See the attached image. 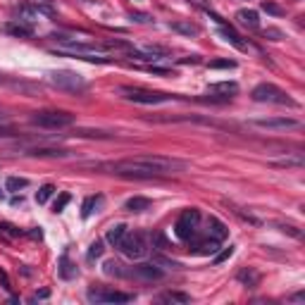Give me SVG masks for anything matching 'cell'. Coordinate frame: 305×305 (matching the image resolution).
Wrapping results in <instances>:
<instances>
[{
	"mask_svg": "<svg viewBox=\"0 0 305 305\" xmlns=\"http://www.w3.org/2000/svg\"><path fill=\"white\" fill-rule=\"evenodd\" d=\"M184 167L186 165L181 160L165 158V155H136V158L100 165V170H108L119 177H131V179H155V177H165L172 172H181Z\"/></svg>",
	"mask_w": 305,
	"mask_h": 305,
	"instance_id": "1",
	"label": "cell"
},
{
	"mask_svg": "<svg viewBox=\"0 0 305 305\" xmlns=\"http://www.w3.org/2000/svg\"><path fill=\"white\" fill-rule=\"evenodd\" d=\"M57 41V50L60 55H74L79 60H89V62H112L108 53V45H98L91 41H81L72 36H53Z\"/></svg>",
	"mask_w": 305,
	"mask_h": 305,
	"instance_id": "2",
	"label": "cell"
},
{
	"mask_svg": "<svg viewBox=\"0 0 305 305\" xmlns=\"http://www.w3.org/2000/svg\"><path fill=\"white\" fill-rule=\"evenodd\" d=\"M48 84L55 86L57 91H67V93H84V91L89 89V81L84 79L81 74L69 72V69L48 72Z\"/></svg>",
	"mask_w": 305,
	"mask_h": 305,
	"instance_id": "3",
	"label": "cell"
},
{
	"mask_svg": "<svg viewBox=\"0 0 305 305\" xmlns=\"http://www.w3.org/2000/svg\"><path fill=\"white\" fill-rule=\"evenodd\" d=\"M31 124L41 129H67L74 124V115L64 110H43L31 117Z\"/></svg>",
	"mask_w": 305,
	"mask_h": 305,
	"instance_id": "4",
	"label": "cell"
},
{
	"mask_svg": "<svg viewBox=\"0 0 305 305\" xmlns=\"http://www.w3.org/2000/svg\"><path fill=\"white\" fill-rule=\"evenodd\" d=\"M253 100L255 103H274V105H288V108H296V100L286 96V91H281L274 84H258L253 89Z\"/></svg>",
	"mask_w": 305,
	"mask_h": 305,
	"instance_id": "5",
	"label": "cell"
},
{
	"mask_svg": "<svg viewBox=\"0 0 305 305\" xmlns=\"http://www.w3.org/2000/svg\"><path fill=\"white\" fill-rule=\"evenodd\" d=\"M117 248H119L122 255L129 258V260H141V258H145L148 251H150V248H148V239L138 232H134V234L126 232V236L122 239V243H119Z\"/></svg>",
	"mask_w": 305,
	"mask_h": 305,
	"instance_id": "6",
	"label": "cell"
},
{
	"mask_svg": "<svg viewBox=\"0 0 305 305\" xmlns=\"http://www.w3.org/2000/svg\"><path fill=\"white\" fill-rule=\"evenodd\" d=\"M119 93H124L126 100L131 103H141V105H160V103H167L174 96L170 93H160V91H148V89H131V86H122Z\"/></svg>",
	"mask_w": 305,
	"mask_h": 305,
	"instance_id": "7",
	"label": "cell"
},
{
	"mask_svg": "<svg viewBox=\"0 0 305 305\" xmlns=\"http://www.w3.org/2000/svg\"><path fill=\"white\" fill-rule=\"evenodd\" d=\"M198 222H200V212H198L196 207H189V210H184V212L179 215V219H177V224H174L177 239H179V241H186V243H189L191 239H196Z\"/></svg>",
	"mask_w": 305,
	"mask_h": 305,
	"instance_id": "8",
	"label": "cell"
},
{
	"mask_svg": "<svg viewBox=\"0 0 305 305\" xmlns=\"http://www.w3.org/2000/svg\"><path fill=\"white\" fill-rule=\"evenodd\" d=\"M86 298L91 303H131L134 296L131 293H122V291H112L105 286H93L86 291Z\"/></svg>",
	"mask_w": 305,
	"mask_h": 305,
	"instance_id": "9",
	"label": "cell"
},
{
	"mask_svg": "<svg viewBox=\"0 0 305 305\" xmlns=\"http://www.w3.org/2000/svg\"><path fill=\"white\" fill-rule=\"evenodd\" d=\"M126 277L138 279V281H160L165 277V272L160 269L158 262H141V265H134V267L129 269Z\"/></svg>",
	"mask_w": 305,
	"mask_h": 305,
	"instance_id": "10",
	"label": "cell"
},
{
	"mask_svg": "<svg viewBox=\"0 0 305 305\" xmlns=\"http://www.w3.org/2000/svg\"><path fill=\"white\" fill-rule=\"evenodd\" d=\"M251 124L277 131V129H296V126H300V122L293 117H262V119H251Z\"/></svg>",
	"mask_w": 305,
	"mask_h": 305,
	"instance_id": "11",
	"label": "cell"
},
{
	"mask_svg": "<svg viewBox=\"0 0 305 305\" xmlns=\"http://www.w3.org/2000/svg\"><path fill=\"white\" fill-rule=\"evenodd\" d=\"M212 19H215L217 24H219V34L224 36V41H229L232 45H236L239 50H246V48H248V45H246V43L241 41V36H239V34H236V31H234V29L229 27V24H226L224 19H222V17H217V15H212Z\"/></svg>",
	"mask_w": 305,
	"mask_h": 305,
	"instance_id": "12",
	"label": "cell"
},
{
	"mask_svg": "<svg viewBox=\"0 0 305 305\" xmlns=\"http://www.w3.org/2000/svg\"><path fill=\"white\" fill-rule=\"evenodd\" d=\"M189 246H191V251L196 253V255H215L217 248H219V241L207 236V239H203V241H196V239H191Z\"/></svg>",
	"mask_w": 305,
	"mask_h": 305,
	"instance_id": "13",
	"label": "cell"
},
{
	"mask_svg": "<svg viewBox=\"0 0 305 305\" xmlns=\"http://www.w3.org/2000/svg\"><path fill=\"white\" fill-rule=\"evenodd\" d=\"M226 234H229V229H226V224L222 219H217V217H210V219H207V236H210V239L224 241Z\"/></svg>",
	"mask_w": 305,
	"mask_h": 305,
	"instance_id": "14",
	"label": "cell"
},
{
	"mask_svg": "<svg viewBox=\"0 0 305 305\" xmlns=\"http://www.w3.org/2000/svg\"><path fill=\"white\" fill-rule=\"evenodd\" d=\"M5 31H8V34H12V36H17V38H31V36H34V29L29 27V24H24L22 19L5 24Z\"/></svg>",
	"mask_w": 305,
	"mask_h": 305,
	"instance_id": "15",
	"label": "cell"
},
{
	"mask_svg": "<svg viewBox=\"0 0 305 305\" xmlns=\"http://www.w3.org/2000/svg\"><path fill=\"white\" fill-rule=\"evenodd\" d=\"M57 274L69 281V279H77V277H79V269H77V265H74V262L69 260L67 255H62V258H60V262H57Z\"/></svg>",
	"mask_w": 305,
	"mask_h": 305,
	"instance_id": "16",
	"label": "cell"
},
{
	"mask_svg": "<svg viewBox=\"0 0 305 305\" xmlns=\"http://www.w3.org/2000/svg\"><path fill=\"white\" fill-rule=\"evenodd\" d=\"M236 19H239V24H243V27H248V29L260 27V17H258L255 10H239L236 12Z\"/></svg>",
	"mask_w": 305,
	"mask_h": 305,
	"instance_id": "17",
	"label": "cell"
},
{
	"mask_svg": "<svg viewBox=\"0 0 305 305\" xmlns=\"http://www.w3.org/2000/svg\"><path fill=\"white\" fill-rule=\"evenodd\" d=\"M126 232H129V226L126 224H115V226H110L108 229V234H105V239H108V243L110 246H119L122 243V239L126 236Z\"/></svg>",
	"mask_w": 305,
	"mask_h": 305,
	"instance_id": "18",
	"label": "cell"
},
{
	"mask_svg": "<svg viewBox=\"0 0 305 305\" xmlns=\"http://www.w3.org/2000/svg\"><path fill=\"white\" fill-rule=\"evenodd\" d=\"M239 281H241L243 286L255 288V286H258V284H260V274H258L255 269L246 267V269H241V272H239Z\"/></svg>",
	"mask_w": 305,
	"mask_h": 305,
	"instance_id": "19",
	"label": "cell"
},
{
	"mask_svg": "<svg viewBox=\"0 0 305 305\" xmlns=\"http://www.w3.org/2000/svg\"><path fill=\"white\" fill-rule=\"evenodd\" d=\"M158 300H160V303H179V305H186V303H191V296H189V293H181V291H167V293H162Z\"/></svg>",
	"mask_w": 305,
	"mask_h": 305,
	"instance_id": "20",
	"label": "cell"
},
{
	"mask_svg": "<svg viewBox=\"0 0 305 305\" xmlns=\"http://www.w3.org/2000/svg\"><path fill=\"white\" fill-rule=\"evenodd\" d=\"M124 207L129 210V212H143V210L150 207V200H148V198H141V196H134V198L126 200Z\"/></svg>",
	"mask_w": 305,
	"mask_h": 305,
	"instance_id": "21",
	"label": "cell"
},
{
	"mask_svg": "<svg viewBox=\"0 0 305 305\" xmlns=\"http://www.w3.org/2000/svg\"><path fill=\"white\" fill-rule=\"evenodd\" d=\"M170 27H172V31L184 34V36H198V31H200V29H198L196 24H191V22H172Z\"/></svg>",
	"mask_w": 305,
	"mask_h": 305,
	"instance_id": "22",
	"label": "cell"
},
{
	"mask_svg": "<svg viewBox=\"0 0 305 305\" xmlns=\"http://www.w3.org/2000/svg\"><path fill=\"white\" fill-rule=\"evenodd\" d=\"M210 91L212 93H224V96H229V93H236L239 91V84L236 81H217V84H210Z\"/></svg>",
	"mask_w": 305,
	"mask_h": 305,
	"instance_id": "23",
	"label": "cell"
},
{
	"mask_svg": "<svg viewBox=\"0 0 305 305\" xmlns=\"http://www.w3.org/2000/svg\"><path fill=\"white\" fill-rule=\"evenodd\" d=\"M29 155H38V158H64L67 150H60V148H29Z\"/></svg>",
	"mask_w": 305,
	"mask_h": 305,
	"instance_id": "24",
	"label": "cell"
},
{
	"mask_svg": "<svg viewBox=\"0 0 305 305\" xmlns=\"http://www.w3.org/2000/svg\"><path fill=\"white\" fill-rule=\"evenodd\" d=\"M100 203V196H89L86 200H84V205H81V217L84 219H89L91 215H93V207Z\"/></svg>",
	"mask_w": 305,
	"mask_h": 305,
	"instance_id": "25",
	"label": "cell"
},
{
	"mask_svg": "<svg viewBox=\"0 0 305 305\" xmlns=\"http://www.w3.org/2000/svg\"><path fill=\"white\" fill-rule=\"evenodd\" d=\"M29 181L24 179V177H8V181H5V189L12 191V193H17L19 189H27Z\"/></svg>",
	"mask_w": 305,
	"mask_h": 305,
	"instance_id": "26",
	"label": "cell"
},
{
	"mask_svg": "<svg viewBox=\"0 0 305 305\" xmlns=\"http://www.w3.org/2000/svg\"><path fill=\"white\" fill-rule=\"evenodd\" d=\"M103 272L108 274V277H124V272H122V265L115 260H108L103 265Z\"/></svg>",
	"mask_w": 305,
	"mask_h": 305,
	"instance_id": "27",
	"label": "cell"
},
{
	"mask_svg": "<svg viewBox=\"0 0 305 305\" xmlns=\"http://www.w3.org/2000/svg\"><path fill=\"white\" fill-rule=\"evenodd\" d=\"M55 193V186H50V184H45V186H41L36 193V203L38 205H43V203H48V198Z\"/></svg>",
	"mask_w": 305,
	"mask_h": 305,
	"instance_id": "28",
	"label": "cell"
},
{
	"mask_svg": "<svg viewBox=\"0 0 305 305\" xmlns=\"http://www.w3.org/2000/svg\"><path fill=\"white\" fill-rule=\"evenodd\" d=\"M274 167H303V155H296V158H284V160H277Z\"/></svg>",
	"mask_w": 305,
	"mask_h": 305,
	"instance_id": "29",
	"label": "cell"
},
{
	"mask_svg": "<svg viewBox=\"0 0 305 305\" xmlns=\"http://www.w3.org/2000/svg\"><path fill=\"white\" fill-rule=\"evenodd\" d=\"M150 239H152V246H155L158 251H170V241H167L162 234H152Z\"/></svg>",
	"mask_w": 305,
	"mask_h": 305,
	"instance_id": "30",
	"label": "cell"
},
{
	"mask_svg": "<svg viewBox=\"0 0 305 305\" xmlns=\"http://www.w3.org/2000/svg\"><path fill=\"white\" fill-rule=\"evenodd\" d=\"M103 241H93L91 243V248H89V260H98L100 255H103Z\"/></svg>",
	"mask_w": 305,
	"mask_h": 305,
	"instance_id": "31",
	"label": "cell"
},
{
	"mask_svg": "<svg viewBox=\"0 0 305 305\" xmlns=\"http://www.w3.org/2000/svg\"><path fill=\"white\" fill-rule=\"evenodd\" d=\"M236 62L234 60H212L210 62V69H234Z\"/></svg>",
	"mask_w": 305,
	"mask_h": 305,
	"instance_id": "32",
	"label": "cell"
},
{
	"mask_svg": "<svg viewBox=\"0 0 305 305\" xmlns=\"http://www.w3.org/2000/svg\"><path fill=\"white\" fill-rule=\"evenodd\" d=\"M232 255H234V246H229V248H224L222 253H215V258H212V262H215V265H222V262L229 260Z\"/></svg>",
	"mask_w": 305,
	"mask_h": 305,
	"instance_id": "33",
	"label": "cell"
},
{
	"mask_svg": "<svg viewBox=\"0 0 305 305\" xmlns=\"http://www.w3.org/2000/svg\"><path fill=\"white\" fill-rule=\"evenodd\" d=\"M279 229L284 234H288V236H293V239H303V232L298 229V226H293V224H277Z\"/></svg>",
	"mask_w": 305,
	"mask_h": 305,
	"instance_id": "34",
	"label": "cell"
},
{
	"mask_svg": "<svg viewBox=\"0 0 305 305\" xmlns=\"http://www.w3.org/2000/svg\"><path fill=\"white\" fill-rule=\"evenodd\" d=\"M69 200H72V196H69V193H62V196L55 200V212H62L64 207H67V203H69Z\"/></svg>",
	"mask_w": 305,
	"mask_h": 305,
	"instance_id": "35",
	"label": "cell"
},
{
	"mask_svg": "<svg viewBox=\"0 0 305 305\" xmlns=\"http://www.w3.org/2000/svg\"><path fill=\"white\" fill-rule=\"evenodd\" d=\"M262 10H265V12H269V15H284V10L279 8V5H274V3H262Z\"/></svg>",
	"mask_w": 305,
	"mask_h": 305,
	"instance_id": "36",
	"label": "cell"
},
{
	"mask_svg": "<svg viewBox=\"0 0 305 305\" xmlns=\"http://www.w3.org/2000/svg\"><path fill=\"white\" fill-rule=\"evenodd\" d=\"M269 36V41H279V38H281V31H279V29H267V31H265V38Z\"/></svg>",
	"mask_w": 305,
	"mask_h": 305,
	"instance_id": "37",
	"label": "cell"
},
{
	"mask_svg": "<svg viewBox=\"0 0 305 305\" xmlns=\"http://www.w3.org/2000/svg\"><path fill=\"white\" fill-rule=\"evenodd\" d=\"M131 19H136V22H150V15H145V12H131Z\"/></svg>",
	"mask_w": 305,
	"mask_h": 305,
	"instance_id": "38",
	"label": "cell"
},
{
	"mask_svg": "<svg viewBox=\"0 0 305 305\" xmlns=\"http://www.w3.org/2000/svg\"><path fill=\"white\" fill-rule=\"evenodd\" d=\"M0 284H3V288H5V291H12V286H10V279H8V274H5L3 269H0Z\"/></svg>",
	"mask_w": 305,
	"mask_h": 305,
	"instance_id": "39",
	"label": "cell"
},
{
	"mask_svg": "<svg viewBox=\"0 0 305 305\" xmlns=\"http://www.w3.org/2000/svg\"><path fill=\"white\" fill-rule=\"evenodd\" d=\"M288 300H291V303H303V300H305V293H303V291H300V293H293V296L288 298Z\"/></svg>",
	"mask_w": 305,
	"mask_h": 305,
	"instance_id": "40",
	"label": "cell"
},
{
	"mask_svg": "<svg viewBox=\"0 0 305 305\" xmlns=\"http://www.w3.org/2000/svg\"><path fill=\"white\" fill-rule=\"evenodd\" d=\"M48 296H50V291H48V288H43V291H38V293L31 298V300H38V298H48Z\"/></svg>",
	"mask_w": 305,
	"mask_h": 305,
	"instance_id": "41",
	"label": "cell"
},
{
	"mask_svg": "<svg viewBox=\"0 0 305 305\" xmlns=\"http://www.w3.org/2000/svg\"><path fill=\"white\" fill-rule=\"evenodd\" d=\"M193 3H196V5H200V8H205V10H207V0H193Z\"/></svg>",
	"mask_w": 305,
	"mask_h": 305,
	"instance_id": "42",
	"label": "cell"
},
{
	"mask_svg": "<svg viewBox=\"0 0 305 305\" xmlns=\"http://www.w3.org/2000/svg\"><path fill=\"white\" fill-rule=\"evenodd\" d=\"M0 198H3V191H0Z\"/></svg>",
	"mask_w": 305,
	"mask_h": 305,
	"instance_id": "43",
	"label": "cell"
}]
</instances>
